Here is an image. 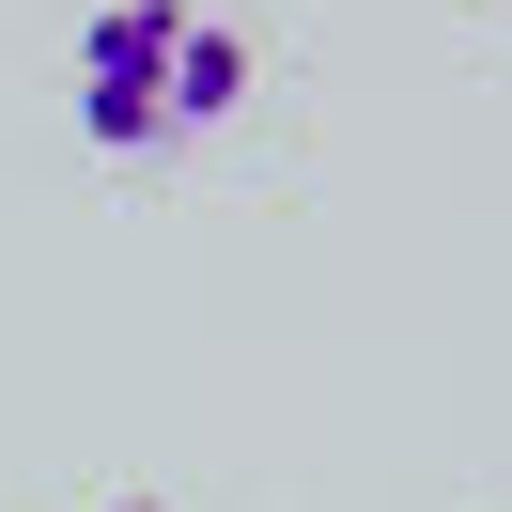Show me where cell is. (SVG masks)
<instances>
[{
  "label": "cell",
  "mask_w": 512,
  "mask_h": 512,
  "mask_svg": "<svg viewBox=\"0 0 512 512\" xmlns=\"http://www.w3.org/2000/svg\"><path fill=\"white\" fill-rule=\"evenodd\" d=\"M249 109V32L218 0H94L78 32V140L94 156H187Z\"/></svg>",
  "instance_id": "1"
},
{
  "label": "cell",
  "mask_w": 512,
  "mask_h": 512,
  "mask_svg": "<svg viewBox=\"0 0 512 512\" xmlns=\"http://www.w3.org/2000/svg\"><path fill=\"white\" fill-rule=\"evenodd\" d=\"M94 512H171V497H94Z\"/></svg>",
  "instance_id": "2"
}]
</instances>
